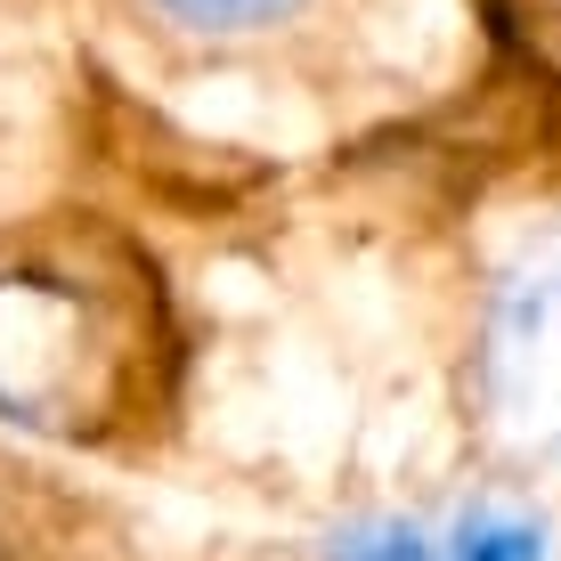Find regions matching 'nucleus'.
I'll list each match as a JSON object with an SVG mask.
<instances>
[{
  "label": "nucleus",
  "instance_id": "1",
  "mask_svg": "<svg viewBox=\"0 0 561 561\" xmlns=\"http://www.w3.org/2000/svg\"><path fill=\"white\" fill-rule=\"evenodd\" d=\"M130 382V342L90 285L57 268H0V415L82 432Z\"/></svg>",
  "mask_w": 561,
  "mask_h": 561
},
{
  "label": "nucleus",
  "instance_id": "2",
  "mask_svg": "<svg viewBox=\"0 0 561 561\" xmlns=\"http://www.w3.org/2000/svg\"><path fill=\"white\" fill-rule=\"evenodd\" d=\"M489 399L513 432H561V244L513 268L489 309Z\"/></svg>",
  "mask_w": 561,
  "mask_h": 561
},
{
  "label": "nucleus",
  "instance_id": "3",
  "mask_svg": "<svg viewBox=\"0 0 561 561\" xmlns=\"http://www.w3.org/2000/svg\"><path fill=\"white\" fill-rule=\"evenodd\" d=\"M439 561H546V529L529 513H463L439 537Z\"/></svg>",
  "mask_w": 561,
  "mask_h": 561
},
{
  "label": "nucleus",
  "instance_id": "4",
  "mask_svg": "<svg viewBox=\"0 0 561 561\" xmlns=\"http://www.w3.org/2000/svg\"><path fill=\"white\" fill-rule=\"evenodd\" d=\"M325 561H439V537L415 520H351L325 537Z\"/></svg>",
  "mask_w": 561,
  "mask_h": 561
},
{
  "label": "nucleus",
  "instance_id": "5",
  "mask_svg": "<svg viewBox=\"0 0 561 561\" xmlns=\"http://www.w3.org/2000/svg\"><path fill=\"white\" fill-rule=\"evenodd\" d=\"M171 25H196V33H261L301 16V0H154Z\"/></svg>",
  "mask_w": 561,
  "mask_h": 561
}]
</instances>
